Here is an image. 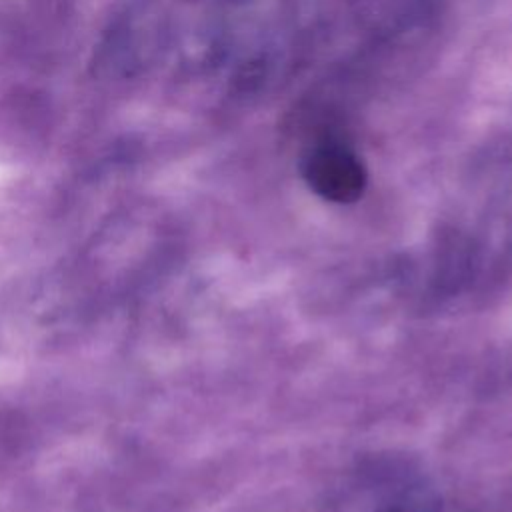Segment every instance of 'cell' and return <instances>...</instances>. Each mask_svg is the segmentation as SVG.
<instances>
[{
	"instance_id": "1",
	"label": "cell",
	"mask_w": 512,
	"mask_h": 512,
	"mask_svg": "<svg viewBox=\"0 0 512 512\" xmlns=\"http://www.w3.org/2000/svg\"><path fill=\"white\" fill-rule=\"evenodd\" d=\"M304 178L310 188L332 202L356 200L366 184L360 160L338 144H322L304 160Z\"/></svg>"
}]
</instances>
